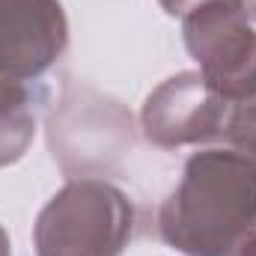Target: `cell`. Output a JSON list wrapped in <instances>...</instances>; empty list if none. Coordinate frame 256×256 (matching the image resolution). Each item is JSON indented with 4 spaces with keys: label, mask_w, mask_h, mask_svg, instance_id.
Returning <instances> with one entry per match:
<instances>
[{
    "label": "cell",
    "mask_w": 256,
    "mask_h": 256,
    "mask_svg": "<svg viewBox=\"0 0 256 256\" xmlns=\"http://www.w3.org/2000/svg\"><path fill=\"white\" fill-rule=\"evenodd\" d=\"M256 232V158L206 149L158 208V236L185 256H238Z\"/></svg>",
    "instance_id": "obj_1"
},
{
    "label": "cell",
    "mask_w": 256,
    "mask_h": 256,
    "mask_svg": "<svg viewBox=\"0 0 256 256\" xmlns=\"http://www.w3.org/2000/svg\"><path fill=\"white\" fill-rule=\"evenodd\" d=\"M134 236V206L104 179H72L33 226L39 256H122Z\"/></svg>",
    "instance_id": "obj_2"
},
{
    "label": "cell",
    "mask_w": 256,
    "mask_h": 256,
    "mask_svg": "<svg viewBox=\"0 0 256 256\" xmlns=\"http://www.w3.org/2000/svg\"><path fill=\"white\" fill-rule=\"evenodd\" d=\"M185 48L206 84L230 104L256 96V30L238 0H202L182 15Z\"/></svg>",
    "instance_id": "obj_3"
},
{
    "label": "cell",
    "mask_w": 256,
    "mask_h": 256,
    "mask_svg": "<svg viewBox=\"0 0 256 256\" xmlns=\"http://www.w3.org/2000/svg\"><path fill=\"white\" fill-rule=\"evenodd\" d=\"M230 102L220 98L200 72H179L158 84L140 110V128L158 149L200 146L220 137Z\"/></svg>",
    "instance_id": "obj_4"
},
{
    "label": "cell",
    "mask_w": 256,
    "mask_h": 256,
    "mask_svg": "<svg viewBox=\"0 0 256 256\" xmlns=\"http://www.w3.org/2000/svg\"><path fill=\"white\" fill-rule=\"evenodd\" d=\"M68 21L60 0H0V74L33 80L63 57Z\"/></svg>",
    "instance_id": "obj_5"
},
{
    "label": "cell",
    "mask_w": 256,
    "mask_h": 256,
    "mask_svg": "<svg viewBox=\"0 0 256 256\" xmlns=\"http://www.w3.org/2000/svg\"><path fill=\"white\" fill-rule=\"evenodd\" d=\"M122 108L116 102H108L98 96H92V102L86 98L72 102L66 96L63 108L60 114H54V120L74 128L51 126V149H54V158H60L66 173H78V170L86 173L90 167H108V161L120 155L126 143H131V114L102 128V122H108Z\"/></svg>",
    "instance_id": "obj_6"
},
{
    "label": "cell",
    "mask_w": 256,
    "mask_h": 256,
    "mask_svg": "<svg viewBox=\"0 0 256 256\" xmlns=\"http://www.w3.org/2000/svg\"><path fill=\"white\" fill-rule=\"evenodd\" d=\"M36 134V116L24 84L0 74V167L24 158Z\"/></svg>",
    "instance_id": "obj_7"
},
{
    "label": "cell",
    "mask_w": 256,
    "mask_h": 256,
    "mask_svg": "<svg viewBox=\"0 0 256 256\" xmlns=\"http://www.w3.org/2000/svg\"><path fill=\"white\" fill-rule=\"evenodd\" d=\"M220 137L226 140L230 149H238V152L256 158V96L230 104Z\"/></svg>",
    "instance_id": "obj_8"
},
{
    "label": "cell",
    "mask_w": 256,
    "mask_h": 256,
    "mask_svg": "<svg viewBox=\"0 0 256 256\" xmlns=\"http://www.w3.org/2000/svg\"><path fill=\"white\" fill-rule=\"evenodd\" d=\"M158 3L164 6V12H167V15H173V18L179 15V18H182L185 12H191L194 6H196V3H202V0H158Z\"/></svg>",
    "instance_id": "obj_9"
},
{
    "label": "cell",
    "mask_w": 256,
    "mask_h": 256,
    "mask_svg": "<svg viewBox=\"0 0 256 256\" xmlns=\"http://www.w3.org/2000/svg\"><path fill=\"white\" fill-rule=\"evenodd\" d=\"M0 256H12V242H9L3 226H0Z\"/></svg>",
    "instance_id": "obj_10"
},
{
    "label": "cell",
    "mask_w": 256,
    "mask_h": 256,
    "mask_svg": "<svg viewBox=\"0 0 256 256\" xmlns=\"http://www.w3.org/2000/svg\"><path fill=\"white\" fill-rule=\"evenodd\" d=\"M238 6H242V12H244L250 21H256V0H238Z\"/></svg>",
    "instance_id": "obj_11"
},
{
    "label": "cell",
    "mask_w": 256,
    "mask_h": 256,
    "mask_svg": "<svg viewBox=\"0 0 256 256\" xmlns=\"http://www.w3.org/2000/svg\"><path fill=\"white\" fill-rule=\"evenodd\" d=\"M238 256H256V232L248 238V244L242 248V254H238Z\"/></svg>",
    "instance_id": "obj_12"
}]
</instances>
